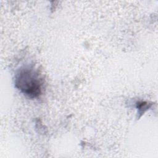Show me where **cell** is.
I'll use <instances>...</instances> for the list:
<instances>
[{"label": "cell", "mask_w": 158, "mask_h": 158, "mask_svg": "<svg viewBox=\"0 0 158 158\" xmlns=\"http://www.w3.org/2000/svg\"><path fill=\"white\" fill-rule=\"evenodd\" d=\"M15 83L19 89L31 98H36L41 94L42 79L32 69H20L15 76Z\"/></svg>", "instance_id": "cell-1"}]
</instances>
